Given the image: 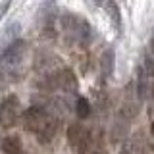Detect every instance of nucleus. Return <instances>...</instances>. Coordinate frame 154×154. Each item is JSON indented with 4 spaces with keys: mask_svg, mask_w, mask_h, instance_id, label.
Instances as JSON below:
<instances>
[{
    "mask_svg": "<svg viewBox=\"0 0 154 154\" xmlns=\"http://www.w3.org/2000/svg\"><path fill=\"white\" fill-rule=\"evenodd\" d=\"M25 58H27V42L17 38L10 42V46L0 56V83H14L21 79L25 69Z\"/></svg>",
    "mask_w": 154,
    "mask_h": 154,
    "instance_id": "obj_1",
    "label": "nucleus"
},
{
    "mask_svg": "<svg viewBox=\"0 0 154 154\" xmlns=\"http://www.w3.org/2000/svg\"><path fill=\"white\" fill-rule=\"evenodd\" d=\"M23 127L45 143L54 137L58 129V119L41 106H31L23 112Z\"/></svg>",
    "mask_w": 154,
    "mask_h": 154,
    "instance_id": "obj_2",
    "label": "nucleus"
},
{
    "mask_svg": "<svg viewBox=\"0 0 154 154\" xmlns=\"http://www.w3.org/2000/svg\"><path fill=\"white\" fill-rule=\"evenodd\" d=\"M60 27L64 31V35L69 38L71 42L79 46H87L93 41V29L85 21L83 17L73 16V14H66L60 17Z\"/></svg>",
    "mask_w": 154,
    "mask_h": 154,
    "instance_id": "obj_3",
    "label": "nucleus"
},
{
    "mask_svg": "<svg viewBox=\"0 0 154 154\" xmlns=\"http://www.w3.org/2000/svg\"><path fill=\"white\" fill-rule=\"evenodd\" d=\"M67 139H69L71 148L77 154H89V150L93 148V135L91 131L81 123H73L67 129Z\"/></svg>",
    "mask_w": 154,
    "mask_h": 154,
    "instance_id": "obj_4",
    "label": "nucleus"
},
{
    "mask_svg": "<svg viewBox=\"0 0 154 154\" xmlns=\"http://www.w3.org/2000/svg\"><path fill=\"white\" fill-rule=\"evenodd\" d=\"M17 98L16 96H8L2 104H0V123L4 127H12L17 119Z\"/></svg>",
    "mask_w": 154,
    "mask_h": 154,
    "instance_id": "obj_5",
    "label": "nucleus"
},
{
    "mask_svg": "<svg viewBox=\"0 0 154 154\" xmlns=\"http://www.w3.org/2000/svg\"><path fill=\"white\" fill-rule=\"evenodd\" d=\"M144 152H146V146H144V137L141 133L129 137L119 150V154H144Z\"/></svg>",
    "mask_w": 154,
    "mask_h": 154,
    "instance_id": "obj_6",
    "label": "nucleus"
},
{
    "mask_svg": "<svg viewBox=\"0 0 154 154\" xmlns=\"http://www.w3.org/2000/svg\"><path fill=\"white\" fill-rule=\"evenodd\" d=\"M150 93H152L150 75H148L143 67H139V71H137V96L141 100H146L148 96H150Z\"/></svg>",
    "mask_w": 154,
    "mask_h": 154,
    "instance_id": "obj_7",
    "label": "nucleus"
},
{
    "mask_svg": "<svg viewBox=\"0 0 154 154\" xmlns=\"http://www.w3.org/2000/svg\"><path fill=\"white\" fill-rule=\"evenodd\" d=\"M0 146H2L4 154H21V150H23L21 139H19L17 135H8V137H4V141H2Z\"/></svg>",
    "mask_w": 154,
    "mask_h": 154,
    "instance_id": "obj_8",
    "label": "nucleus"
},
{
    "mask_svg": "<svg viewBox=\"0 0 154 154\" xmlns=\"http://www.w3.org/2000/svg\"><path fill=\"white\" fill-rule=\"evenodd\" d=\"M100 69H102V75L106 77V79L112 77V71H114V50H106L104 54H102Z\"/></svg>",
    "mask_w": 154,
    "mask_h": 154,
    "instance_id": "obj_9",
    "label": "nucleus"
},
{
    "mask_svg": "<svg viewBox=\"0 0 154 154\" xmlns=\"http://www.w3.org/2000/svg\"><path fill=\"white\" fill-rule=\"evenodd\" d=\"M75 114H77V118H81V119H87L91 116V102L87 98H83V96H79L77 98V102H75Z\"/></svg>",
    "mask_w": 154,
    "mask_h": 154,
    "instance_id": "obj_10",
    "label": "nucleus"
},
{
    "mask_svg": "<svg viewBox=\"0 0 154 154\" xmlns=\"http://www.w3.org/2000/svg\"><path fill=\"white\" fill-rule=\"evenodd\" d=\"M137 114H139V106L133 104V102L123 104V106H122V112H119V116H122L123 119H131V118H135Z\"/></svg>",
    "mask_w": 154,
    "mask_h": 154,
    "instance_id": "obj_11",
    "label": "nucleus"
},
{
    "mask_svg": "<svg viewBox=\"0 0 154 154\" xmlns=\"http://www.w3.org/2000/svg\"><path fill=\"white\" fill-rule=\"evenodd\" d=\"M106 10H108V14L112 16L114 23H116V27H118V29H122V19H119V10H118V6H116V2H114V0H110V2H108V6H106Z\"/></svg>",
    "mask_w": 154,
    "mask_h": 154,
    "instance_id": "obj_12",
    "label": "nucleus"
},
{
    "mask_svg": "<svg viewBox=\"0 0 154 154\" xmlns=\"http://www.w3.org/2000/svg\"><path fill=\"white\" fill-rule=\"evenodd\" d=\"M141 67H143V69L146 71L150 77L154 75V60H152V58H144V64H143Z\"/></svg>",
    "mask_w": 154,
    "mask_h": 154,
    "instance_id": "obj_13",
    "label": "nucleus"
},
{
    "mask_svg": "<svg viewBox=\"0 0 154 154\" xmlns=\"http://www.w3.org/2000/svg\"><path fill=\"white\" fill-rule=\"evenodd\" d=\"M150 50H152V54H154V37H152V41H150Z\"/></svg>",
    "mask_w": 154,
    "mask_h": 154,
    "instance_id": "obj_14",
    "label": "nucleus"
},
{
    "mask_svg": "<svg viewBox=\"0 0 154 154\" xmlns=\"http://www.w3.org/2000/svg\"><path fill=\"white\" fill-rule=\"evenodd\" d=\"M152 133H154V123H152Z\"/></svg>",
    "mask_w": 154,
    "mask_h": 154,
    "instance_id": "obj_15",
    "label": "nucleus"
}]
</instances>
